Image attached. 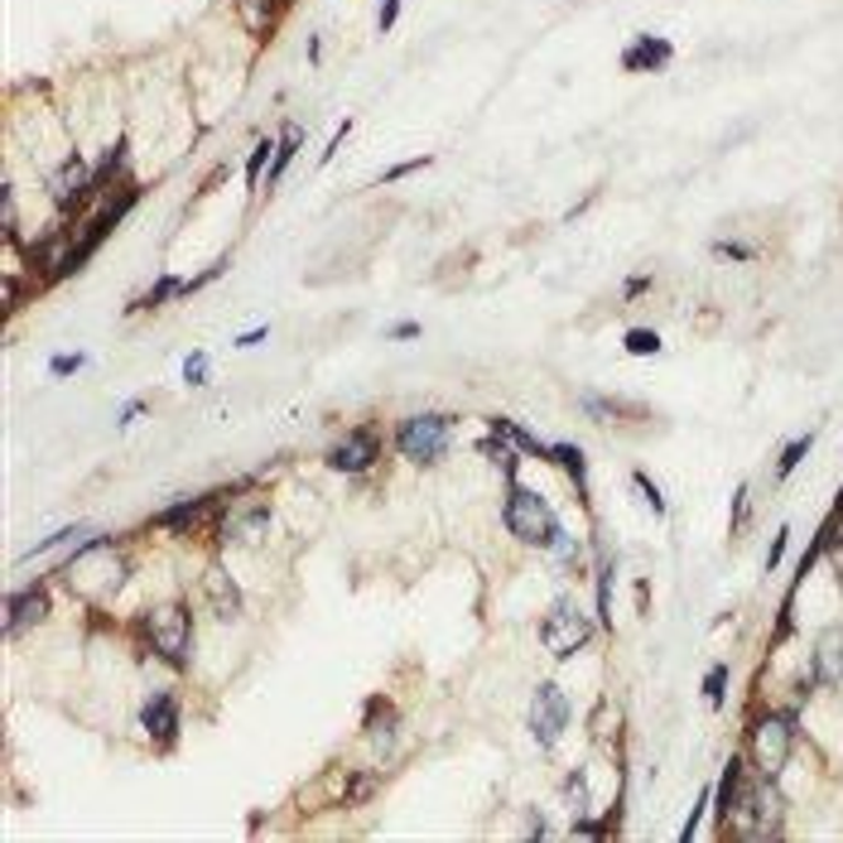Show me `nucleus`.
<instances>
[{
    "mask_svg": "<svg viewBox=\"0 0 843 843\" xmlns=\"http://www.w3.org/2000/svg\"><path fill=\"white\" fill-rule=\"evenodd\" d=\"M767 776H747L743 761H728L723 771V786H718V820L723 829L733 834H747V839H761V800H767Z\"/></svg>",
    "mask_w": 843,
    "mask_h": 843,
    "instance_id": "obj_1",
    "label": "nucleus"
},
{
    "mask_svg": "<svg viewBox=\"0 0 843 843\" xmlns=\"http://www.w3.org/2000/svg\"><path fill=\"white\" fill-rule=\"evenodd\" d=\"M502 525L521 540V545H531V549H549V545H555V540L564 535V525H559V516H555V506H549L545 497L535 492V487H521L516 478H511V487H506Z\"/></svg>",
    "mask_w": 843,
    "mask_h": 843,
    "instance_id": "obj_2",
    "label": "nucleus"
},
{
    "mask_svg": "<svg viewBox=\"0 0 843 843\" xmlns=\"http://www.w3.org/2000/svg\"><path fill=\"white\" fill-rule=\"evenodd\" d=\"M136 198H140L136 183H121V189H116V198H107V203H102L97 213H92V217L83 222V227L73 232L68 256H63V266H58L54 280H68V275H77V270H83L92 256H97V246L107 242V236H111V232L126 222V213H130V207H136Z\"/></svg>",
    "mask_w": 843,
    "mask_h": 843,
    "instance_id": "obj_3",
    "label": "nucleus"
},
{
    "mask_svg": "<svg viewBox=\"0 0 843 843\" xmlns=\"http://www.w3.org/2000/svg\"><path fill=\"white\" fill-rule=\"evenodd\" d=\"M145 641H150V651L160 655L164 665H174L183 670L193 661V622H189V612L179 608V602H164V608H154V612H145Z\"/></svg>",
    "mask_w": 843,
    "mask_h": 843,
    "instance_id": "obj_4",
    "label": "nucleus"
},
{
    "mask_svg": "<svg viewBox=\"0 0 843 843\" xmlns=\"http://www.w3.org/2000/svg\"><path fill=\"white\" fill-rule=\"evenodd\" d=\"M449 439H453V419L449 415H405L401 425H395V449H401V458H410V463H419V468L439 463V458L449 453Z\"/></svg>",
    "mask_w": 843,
    "mask_h": 843,
    "instance_id": "obj_5",
    "label": "nucleus"
},
{
    "mask_svg": "<svg viewBox=\"0 0 843 843\" xmlns=\"http://www.w3.org/2000/svg\"><path fill=\"white\" fill-rule=\"evenodd\" d=\"M593 637V622L584 612H578L574 598H555L545 612V622H540V641H545V651L555 655V661H569L574 651H584Z\"/></svg>",
    "mask_w": 843,
    "mask_h": 843,
    "instance_id": "obj_6",
    "label": "nucleus"
},
{
    "mask_svg": "<svg viewBox=\"0 0 843 843\" xmlns=\"http://www.w3.org/2000/svg\"><path fill=\"white\" fill-rule=\"evenodd\" d=\"M790 747H796V714H767L753 728V761H757V776H776L786 771L790 761Z\"/></svg>",
    "mask_w": 843,
    "mask_h": 843,
    "instance_id": "obj_7",
    "label": "nucleus"
},
{
    "mask_svg": "<svg viewBox=\"0 0 843 843\" xmlns=\"http://www.w3.org/2000/svg\"><path fill=\"white\" fill-rule=\"evenodd\" d=\"M63 578H68V584L83 593L87 602H107V598H116V588H121V578H126V559L102 549V564H97V569H87V559L73 555L68 564H63Z\"/></svg>",
    "mask_w": 843,
    "mask_h": 843,
    "instance_id": "obj_8",
    "label": "nucleus"
},
{
    "mask_svg": "<svg viewBox=\"0 0 843 843\" xmlns=\"http://www.w3.org/2000/svg\"><path fill=\"white\" fill-rule=\"evenodd\" d=\"M564 728H569V700H564L559 684H540L531 700V737L549 753Z\"/></svg>",
    "mask_w": 843,
    "mask_h": 843,
    "instance_id": "obj_9",
    "label": "nucleus"
},
{
    "mask_svg": "<svg viewBox=\"0 0 843 843\" xmlns=\"http://www.w3.org/2000/svg\"><path fill=\"white\" fill-rule=\"evenodd\" d=\"M376 458H381V434L358 425V429L342 434L333 449H328V468H333V472H366Z\"/></svg>",
    "mask_w": 843,
    "mask_h": 843,
    "instance_id": "obj_10",
    "label": "nucleus"
},
{
    "mask_svg": "<svg viewBox=\"0 0 843 843\" xmlns=\"http://www.w3.org/2000/svg\"><path fill=\"white\" fill-rule=\"evenodd\" d=\"M49 189H54V203L63 207V213H77V207L87 203V198H97V183H92V169L77 160H63L58 164V174H54V183H49Z\"/></svg>",
    "mask_w": 843,
    "mask_h": 843,
    "instance_id": "obj_11",
    "label": "nucleus"
},
{
    "mask_svg": "<svg viewBox=\"0 0 843 843\" xmlns=\"http://www.w3.org/2000/svg\"><path fill=\"white\" fill-rule=\"evenodd\" d=\"M44 617H49V588L44 584H30V588L10 593V602H6V637H20L24 627L44 622Z\"/></svg>",
    "mask_w": 843,
    "mask_h": 843,
    "instance_id": "obj_12",
    "label": "nucleus"
},
{
    "mask_svg": "<svg viewBox=\"0 0 843 843\" xmlns=\"http://www.w3.org/2000/svg\"><path fill=\"white\" fill-rule=\"evenodd\" d=\"M820 690H834L843 684V627H824L820 641H814V675Z\"/></svg>",
    "mask_w": 843,
    "mask_h": 843,
    "instance_id": "obj_13",
    "label": "nucleus"
},
{
    "mask_svg": "<svg viewBox=\"0 0 843 843\" xmlns=\"http://www.w3.org/2000/svg\"><path fill=\"white\" fill-rule=\"evenodd\" d=\"M140 723H145V733H150L154 743H174V733H179V700L169 690L150 694V704L140 708Z\"/></svg>",
    "mask_w": 843,
    "mask_h": 843,
    "instance_id": "obj_14",
    "label": "nucleus"
},
{
    "mask_svg": "<svg viewBox=\"0 0 843 843\" xmlns=\"http://www.w3.org/2000/svg\"><path fill=\"white\" fill-rule=\"evenodd\" d=\"M203 593H207V602H213V612L222 617V622L242 617V588L232 584V574L222 569V564H213V569L203 574Z\"/></svg>",
    "mask_w": 843,
    "mask_h": 843,
    "instance_id": "obj_15",
    "label": "nucleus"
},
{
    "mask_svg": "<svg viewBox=\"0 0 843 843\" xmlns=\"http://www.w3.org/2000/svg\"><path fill=\"white\" fill-rule=\"evenodd\" d=\"M670 54H675V49H670L665 39L641 34L637 44H631L627 54H622V68H627V73H655V68H665V63H670Z\"/></svg>",
    "mask_w": 843,
    "mask_h": 843,
    "instance_id": "obj_16",
    "label": "nucleus"
},
{
    "mask_svg": "<svg viewBox=\"0 0 843 843\" xmlns=\"http://www.w3.org/2000/svg\"><path fill=\"white\" fill-rule=\"evenodd\" d=\"M362 733H366V743H372L381 757H391V747H395V708L386 700H372V704H366Z\"/></svg>",
    "mask_w": 843,
    "mask_h": 843,
    "instance_id": "obj_17",
    "label": "nucleus"
},
{
    "mask_svg": "<svg viewBox=\"0 0 843 843\" xmlns=\"http://www.w3.org/2000/svg\"><path fill=\"white\" fill-rule=\"evenodd\" d=\"M270 525V506L266 502H252L246 511H236V516L222 521V540H236V545H246L252 535H260Z\"/></svg>",
    "mask_w": 843,
    "mask_h": 843,
    "instance_id": "obj_18",
    "label": "nucleus"
},
{
    "mask_svg": "<svg viewBox=\"0 0 843 843\" xmlns=\"http://www.w3.org/2000/svg\"><path fill=\"white\" fill-rule=\"evenodd\" d=\"M549 463H559V468L569 472V478H574L578 497H588V468H584V449H574V444H555V449H549Z\"/></svg>",
    "mask_w": 843,
    "mask_h": 843,
    "instance_id": "obj_19",
    "label": "nucleus"
},
{
    "mask_svg": "<svg viewBox=\"0 0 843 843\" xmlns=\"http://www.w3.org/2000/svg\"><path fill=\"white\" fill-rule=\"evenodd\" d=\"M213 502H217V497H183V502H174L169 511H160V516H154V521H160V525H193V521L203 516V511L213 506Z\"/></svg>",
    "mask_w": 843,
    "mask_h": 843,
    "instance_id": "obj_20",
    "label": "nucleus"
},
{
    "mask_svg": "<svg viewBox=\"0 0 843 843\" xmlns=\"http://www.w3.org/2000/svg\"><path fill=\"white\" fill-rule=\"evenodd\" d=\"M295 154H299V130L289 126V130H285V140L275 145V160H270V169H266V183H270V189L285 179V169H289V160H295Z\"/></svg>",
    "mask_w": 843,
    "mask_h": 843,
    "instance_id": "obj_21",
    "label": "nucleus"
},
{
    "mask_svg": "<svg viewBox=\"0 0 843 843\" xmlns=\"http://www.w3.org/2000/svg\"><path fill=\"white\" fill-rule=\"evenodd\" d=\"M492 429H502V434H506V439H511V444H516V449H521V453H535V458H549V449H545V444H540V439H535V434H525V429L516 425V419H492Z\"/></svg>",
    "mask_w": 843,
    "mask_h": 843,
    "instance_id": "obj_22",
    "label": "nucleus"
},
{
    "mask_svg": "<svg viewBox=\"0 0 843 843\" xmlns=\"http://www.w3.org/2000/svg\"><path fill=\"white\" fill-rule=\"evenodd\" d=\"M236 15L252 34H266L270 30V0H236Z\"/></svg>",
    "mask_w": 843,
    "mask_h": 843,
    "instance_id": "obj_23",
    "label": "nucleus"
},
{
    "mask_svg": "<svg viewBox=\"0 0 843 843\" xmlns=\"http://www.w3.org/2000/svg\"><path fill=\"white\" fill-rule=\"evenodd\" d=\"M810 449H814V434H800V439H790V444H786V453H781V463H776V482L790 478V472L800 468V458H805Z\"/></svg>",
    "mask_w": 843,
    "mask_h": 843,
    "instance_id": "obj_24",
    "label": "nucleus"
},
{
    "mask_svg": "<svg viewBox=\"0 0 843 843\" xmlns=\"http://www.w3.org/2000/svg\"><path fill=\"white\" fill-rule=\"evenodd\" d=\"M121 164H126V140H116L111 150H107V160H102L97 169H92V183H97V193L107 189V183H111L116 174H121Z\"/></svg>",
    "mask_w": 843,
    "mask_h": 843,
    "instance_id": "obj_25",
    "label": "nucleus"
},
{
    "mask_svg": "<svg viewBox=\"0 0 843 843\" xmlns=\"http://www.w3.org/2000/svg\"><path fill=\"white\" fill-rule=\"evenodd\" d=\"M622 348L631 352V358H655V352H661V333H651V328H631V333L622 338Z\"/></svg>",
    "mask_w": 843,
    "mask_h": 843,
    "instance_id": "obj_26",
    "label": "nucleus"
},
{
    "mask_svg": "<svg viewBox=\"0 0 843 843\" xmlns=\"http://www.w3.org/2000/svg\"><path fill=\"white\" fill-rule=\"evenodd\" d=\"M270 160H275V140H260L256 150H252V160H246V189L256 193V183H260V174L270 169Z\"/></svg>",
    "mask_w": 843,
    "mask_h": 843,
    "instance_id": "obj_27",
    "label": "nucleus"
},
{
    "mask_svg": "<svg viewBox=\"0 0 843 843\" xmlns=\"http://www.w3.org/2000/svg\"><path fill=\"white\" fill-rule=\"evenodd\" d=\"M87 535V525H68V531H54L49 540H34V549H24L20 559H34V555H49V549H58V545H68V540H83Z\"/></svg>",
    "mask_w": 843,
    "mask_h": 843,
    "instance_id": "obj_28",
    "label": "nucleus"
},
{
    "mask_svg": "<svg viewBox=\"0 0 843 843\" xmlns=\"http://www.w3.org/2000/svg\"><path fill=\"white\" fill-rule=\"evenodd\" d=\"M564 796H569V805H574V820H584V814H588V781H584V771H574V776H569Z\"/></svg>",
    "mask_w": 843,
    "mask_h": 843,
    "instance_id": "obj_29",
    "label": "nucleus"
},
{
    "mask_svg": "<svg viewBox=\"0 0 843 843\" xmlns=\"http://www.w3.org/2000/svg\"><path fill=\"white\" fill-rule=\"evenodd\" d=\"M723 684H728V665H714V670L704 675V700H708V708L723 704Z\"/></svg>",
    "mask_w": 843,
    "mask_h": 843,
    "instance_id": "obj_30",
    "label": "nucleus"
},
{
    "mask_svg": "<svg viewBox=\"0 0 843 843\" xmlns=\"http://www.w3.org/2000/svg\"><path fill=\"white\" fill-rule=\"evenodd\" d=\"M631 487H637V492H641V497H647V506L655 511V516H665V502H661V487H655V482L647 478V472H631Z\"/></svg>",
    "mask_w": 843,
    "mask_h": 843,
    "instance_id": "obj_31",
    "label": "nucleus"
},
{
    "mask_svg": "<svg viewBox=\"0 0 843 843\" xmlns=\"http://www.w3.org/2000/svg\"><path fill=\"white\" fill-rule=\"evenodd\" d=\"M183 381H189V386H207V352H189V362H183Z\"/></svg>",
    "mask_w": 843,
    "mask_h": 843,
    "instance_id": "obj_32",
    "label": "nucleus"
},
{
    "mask_svg": "<svg viewBox=\"0 0 843 843\" xmlns=\"http://www.w3.org/2000/svg\"><path fill=\"white\" fill-rule=\"evenodd\" d=\"M83 366H87V358H83V352H73V358H54V362H49V376H73V372H83Z\"/></svg>",
    "mask_w": 843,
    "mask_h": 843,
    "instance_id": "obj_33",
    "label": "nucleus"
},
{
    "mask_svg": "<svg viewBox=\"0 0 843 843\" xmlns=\"http://www.w3.org/2000/svg\"><path fill=\"white\" fill-rule=\"evenodd\" d=\"M429 164V154H415V160H405V164H395V169H386V183H395V179H405V174H415V169H425Z\"/></svg>",
    "mask_w": 843,
    "mask_h": 843,
    "instance_id": "obj_34",
    "label": "nucleus"
},
{
    "mask_svg": "<svg viewBox=\"0 0 843 843\" xmlns=\"http://www.w3.org/2000/svg\"><path fill=\"white\" fill-rule=\"evenodd\" d=\"M747 525V487H737V497H733V535Z\"/></svg>",
    "mask_w": 843,
    "mask_h": 843,
    "instance_id": "obj_35",
    "label": "nucleus"
},
{
    "mask_svg": "<svg viewBox=\"0 0 843 843\" xmlns=\"http://www.w3.org/2000/svg\"><path fill=\"white\" fill-rule=\"evenodd\" d=\"M395 15H401V0H386V6H381V15H376V30L386 34L391 24H395Z\"/></svg>",
    "mask_w": 843,
    "mask_h": 843,
    "instance_id": "obj_36",
    "label": "nucleus"
},
{
    "mask_svg": "<svg viewBox=\"0 0 843 843\" xmlns=\"http://www.w3.org/2000/svg\"><path fill=\"white\" fill-rule=\"evenodd\" d=\"M786 540H790V531H781L771 540V549H767V569H776V564H781V555H786Z\"/></svg>",
    "mask_w": 843,
    "mask_h": 843,
    "instance_id": "obj_37",
    "label": "nucleus"
},
{
    "mask_svg": "<svg viewBox=\"0 0 843 843\" xmlns=\"http://www.w3.org/2000/svg\"><path fill=\"white\" fill-rule=\"evenodd\" d=\"M391 338H395V342H410V338H419V323H395Z\"/></svg>",
    "mask_w": 843,
    "mask_h": 843,
    "instance_id": "obj_38",
    "label": "nucleus"
},
{
    "mask_svg": "<svg viewBox=\"0 0 843 843\" xmlns=\"http://www.w3.org/2000/svg\"><path fill=\"white\" fill-rule=\"evenodd\" d=\"M266 333H270V328H252V333L236 338V348H256V342H266Z\"/></svg>",
    "mask_w": 843,
    "mask_h": 843,
    "instance_id": "obj_39",
    "label": "nucleus"
},
{
    "mask_svg": "<svg viewBox=\"0 0 843 843\" xmlns=\"http://www.w3.org/2000/svg\"><path fill=\"white\" fill-rule=\"evenodd\" d=\"M136 415H145V401H130V405H126V410H121V419H116V425H121V429H126V425H130V419H136Z\"/></svg>",
    "mask_w": 843,
    "mask_h": 843,
    "instance_id": "obj_40",
    "label": "nucleus"
}]
</instances>
